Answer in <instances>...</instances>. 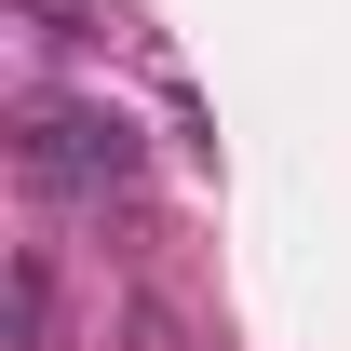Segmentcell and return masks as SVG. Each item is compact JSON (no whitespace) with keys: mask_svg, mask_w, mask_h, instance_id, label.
Here are the masks:
<instances>
[{"mask_svg":"<svg viewBox=\"0 0 351 351\" xmlns=\"http://www.w3.org/2000/svg\"><path fill=\"white\" fill-rule=\"evenodd\" d=\"M27 27H41V54H82L95 27H82V0H27Z\"/></svg>","mask_w":351,"mask_h":351,"instance_id":"3957f363","label":"cell"},{"mask_svg":"<svg viewBox=\"0 0 351 351\" xmlns=\"http://www.w3.org/2000/svg\"><path fill=\"white\" fill-rule=\"evenodd\" d=\"M27 189H122L135 176V122L122 108H68V95H27V135H14Z\"/></svg>","mask_w":351,"mask_h":351,"instance_id":"6da1fadb","label":"cell"},{"mask_svg":"<svg viewBox=\"0 0 351 351\" xmlns=\"http://www.w3.org/2000/svg\"><path fill=\"white\" fill-rule=\"evenodd\" d=\"M14 338H27V351H54V257H41V243L14 257Z\"/></svg>","mask_w":351,"mask_h":351,"instance_id":"7a4b0ae2","label":"cell"}]
</instances>
